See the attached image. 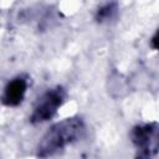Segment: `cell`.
<instances>
[{
	"mask_svg": "<svg viewBox=\"0 0 159 159\" xmlns=\"http://www.w3.org/2000/svg\"><path fill=\"white\" fill-rule=\"evenodd\" d=\"M84 130V122L80 117L65 118L52 124L41 137L36 148V155L45 159L57 154L70 144L77 142L83 135Z\"/></svg>",
	"mask_w": 159,
	"mask_h": 159,
	"instance_id": "cell-1",
	"label": "cell"
},
{
	"mask_svg": "<svg viewBox=\"0 0 159 159\" xmlns=\"http://www.w3.org/2000/svg\"><path fill=\"white\" fill-rule=\"evenodd\" d=\"M66 101V91L57 86L55 88L47 89L36 101L32 113L30 116V122L34 124L43 123L51 119L58 111V108Z\"/></svg>",
	"mask_w": 159,
	"mask_h": 159,
	"instance_id": "cell-2",
	"label": "cell"
},
{
	"mask_svg": "<svg viewBox=\"0 0 159 159\" xmlns=\"http://www.w3.org/2000/svg\"><path fill=\"white\" fill-rule=\"evenodd\" d=\"M132 140L138 148V155L135 159H152L158 148L157 124L137 125L132 130Z\"/></svg>",
	"mask_w": 159,
	"mask_h": 159,
	"instance_id": "cell-3",
	"label": "cell"
},
{
	"mask_svg": "<svg viewBox=\"0 0 159 159\" xmlns=\"http://www.w3.org/2000/svg\"><path fill=\"white\" fill-rule=\"evenodd\" d=\"M26 89H27V81L24 77H16L5 86L0 99L5 106H10V107L19 106L25 97Z\"/></svg>",
	"mask_w": 159,
	"mask_h": 159,
	"instance_id": "cell-4",
	"label": "cell"
},
{
	"mask_svg": "<svg viewBox=\"0 0 159 159\" xmlns=\"http://www.w3.org/2000/svg\"><path fill=\"white\" fill-rule=\"evenodd\" d=\"M117 10H118L117 2H106L98 7L96 12V20L98 22H108L116 16Z\"/></svg>",
	"mask_w": 159,
	"mask_h": 159,
	"instance_id": "cell-5",
	"label": "cell"
}]
</instances>
